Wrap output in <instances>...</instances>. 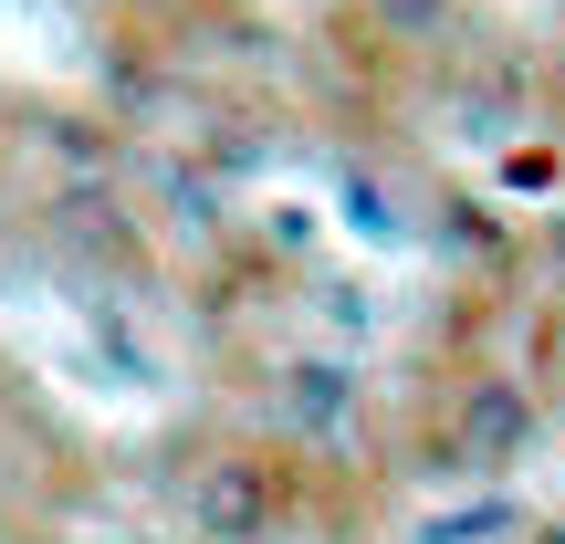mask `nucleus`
Listing matches in <instances>:
<instances>
[{"label": "nucleus", "mask_w": 565, "mask_h": 544, "mask_svg": "<svg viewBox=\"0 0 565 544\" xmlns=\"http://www.w3.org/2000/svg\"><path fill=\"white\" fill-rule=\"evenodd\" d=\"M168 503H179V524L200 544H282L294 513H303V482H294V461L263 450V440H200Z\"/></svg>", "instance_id": "obj_1"}, {"label": "nucleus", "mask_w": 565, "mask_h": 544, "mask_svg": "<svg viewBox=\"0 0 565 544\" xmlns=\"http://www.w3.org/2000/svg\"><path fill=\"white\" fill-rule=\"evenodd\" d=\"M461 461H513V450L534 440V398L513 377H482V387H461Z\"/></svg>", "instance_id": "obj_2"}, {"label": "nucleus", "mask_w": 565, "mask_h": 544, "mask_svg": "<svg viewBox=\"0 0 565 544\" xmlns=\"http://www.w3.org/2000/svg\"><path fill=\"white\" fill-rule=\"evenodd\" d=\"M345 419H356V377L345 366H282V429L345 440Z\"/></svg>", "instance_id": "obj_3"}, {"label": "nucleus", "mask_w": 565, "mask_h": 544, "mask_svg": "<svg viewBox=\"0 0 565 544\" xmlns=\"http://www.w3.org/2000/svg\"><path fill=\"white\" fill-rule=\"evenodd\" d=\"M534 544H565V524H555V534H534Z\"/></svg>", "instance_id": "obj_4"}]
</instances>
